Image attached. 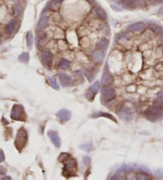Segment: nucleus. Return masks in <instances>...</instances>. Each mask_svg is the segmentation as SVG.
<instances>
[{"label": "nucleus", "instance_id": "obj_1", "mask_svg": "<svg viewBox=\"0 0 163 180\" xmlns=\"http://www.w3.org/2000/svg\"><path fill=\"white\" fill-rule=\"evenodd\" d=\"M163 114V108L157 106H153L148 108L145 112L146 117L151 121H157Z\"/></svg>", "mask_w": 163, "mask_h": 180}, {"label": "nucleus", "instance_id": "obj_2", "mask_svg": "<svg viewBox=\"0 0 163 180\" xmlns=\"http://www.w3.org/2000/svg\"><path fill=\"white\" fill-rule=\"evenodd\" d=\"M27 141V133L24 128H21L17 133L16 138H15V145L16 148L21 151L23 148L25 147Z\"/></svg>", "mask_w": 163, "mask_h": 180}, {"label": "nucleus", "instance_id": "obj_3", "mask_svg": "<svg viewBox=\"0 0 163 180\" xmlns=\"http://www.w3.org/2000/svg\"><path fill=\"white\" fill-rule=\"evenodd\" d=\"M118 114L124 121H130L134 117V110L130 106L123 105L118 110Z\"/></svg>", "mask_w": 163, "mask_h": 180}, {"label": "nucleus", "instance_id": "obj_4", "mask_svg": "<svg viewBox=\"0 0 163 180\" xmlns=\"http://www.w3.org/2000/svg\"><path fill=\"white\" fill-rule=\"evenodd\" d=\"M10 117L15 121H26V115L24 108L22 105H15L11 110Z\"/></svg>", "mask_w": 163, "mask_h": 180}, {"label": "nucleus", "instance_id": "obj_5", "mask_svg": "<svg viewBox=\"0 0 163 180\" xmlns=\"http://www.w3.org/2000/svg\"><path fill=\"white\" fill-rule=\"evenodd\" d=\"M77 161L73 159L68 160L64 163V168L63 171V175L65 177H71L74 175V172L77 170Z\"/></svg>", "mask_w": 163, "mask_h": 180}, {"label": "nucleus", "instance_id": "obj_6", "mask_svg": "<svg viewBox=\"0 0 163 180\" xmlns=\"http://www.w3.org/2000/svg\"><path fill=\"white\" fill-rule=\"evenodd\" d=\"M116 98V90L111 87H104L101 90V99L104 102H110Z\"/></svg>", "mask_w": 163, "mask_h": 180}, {"label": "nucleus", "instance_id": "obj_7", "mask_svg": "<svg viewBox=\"0 0 163 180\" xmlns=\"http://www.w3.org/2000/svg\"><path fill=\"white\" fill-rule=\"evenodd\" d=\"M40 57H41V62L46 67H50L51 65L52 59H53V55H52L51 52L48 51V50L41 51L40 53Z\"/></svg>", "mask_w": 163, "mask_h": 180}, {"label": "nucleus", "instance_id": "obj_8", "mask_svg": "<svg viewBox=\"0 0 163 180\" xmlns=\"http://www.w3.org/2000/svg\"><path fill=\"white\" fill-rule=\"evenodd\" d=\"M99 89V83L98 82H95V83H93L90 88L88 90V92L86 94V98L89 101H92L94 97L96 95Z\"/></svg>", "mask_w": 163, "mask_h": 180}, {"label": "nucleus", "instance_id": "obj_9", "mask_svg": "<svg viewBox=\"0 0 163 180\" xmlns=\"http://www.w3.org/2000/svg\"><path fill=\"white\" fill-rule=\"evenodd\" d=\"M57 117L59 118V120H60L62 123L67 122V121H68L70 120L71 113L70 111H68V110L62 109V110L58 111V113L57 114Z\"/></svg>", "mask_w": 163, "mask_h": 180}, {"label": "nucleus", "instance_id": "obj_10", "mask_svg": "<svg viewBox=\"0 0 163 180\" xmlns=\"http://www.w3.org/2000/svg\"><path fill=\"white\" fill-rule=\"evenodd\" d=\"M58 78H59L61 83L63 87H70L73 83L72 78L69 76L66 75V74L60 73L58 75Z\"/></svg>", "mask_w": 163, "mask_h": 180}, {"label": "nucleus", "instance_id": "obj_11", "mask_svg": "<svg viewBox=\"0 0 163 180\" xmlns=\"http://www.w3.org/2000/svg\"><path fill=\"white\" fill-rule=\"evenodd\" d=\"M48 137H50V139L54 143V146L56 148H60L61 146V139L57 133L54 131H49L47 133Z\"/></svg>", "mask_w": 163, "mask_h": 180}, {"label": "nucleus", "instance_id": "obj_12", "mask_svg": "<svg viewBox=\"0 0 163 180\" xmlns=\"http://www.w3.org/2000/svg\"><path fill=\"white\" fill-rule=\"evenodd\" d=\"M120 5L124 8L128 10H133L138 6L137 5V0H121Z\"/></svg>", "mask_w": 163, "mask_h": 180}, {"label": "nucleus", "instance_id": "obj_13", "mask_svg": "<svg viewBox=\"0 0 163 180\" xmlns=\"http://www.w3.org/2000/svg\"><path fill=\"white\" fill-rule=\"evenodd\" d=\"M92 58L94 59V61L95 63H100L103 62V59H104V56H105V53L103 50L102 49H99V50H96L92 53Z\"/></svg>", "mask_w": 163, "mask_h": 180}, {"label": "nucleus", "instance_id": "obj_14", "mask_svg": "<svg viewBox=\"0 0 163 180\" xmlns=\"http://www.w3.org/2000/svg\"><path fill=\"white\" fill-rule=\"evenodd\" d=\"M145 29V24L143 22H136L130 25L127 27V29L130 32H136V31H142Z\"/></svg>", "mask_w": 163, "mask_h": 180}, {"label": "nucleus", "instance_id": "obj_15", "mask_svg": "<svg viewBox=\"0 0 163 180\" xmlns=\"http://www.w3.org/2000/svg\"><path fill=\"white\" fill-rule=\"evenodd\" d=\"M112 82V76L108 72H104L102 76L101 83L103 85L106 86L107 84L111 83Z\"/></svg>", "mask_w": 163, "mask_h": 180}, {"label": "nucleus", "instance_id": "obj_16", "mask_svg": "<svg viewBox=\"0 0 163 180\" xmlns=\"http://www.w3.org/2000/svg\"><path fill=\"white\" fill-rule=\"evenodd\" d=\"M17 24H18V22H17L16 19H12L10 21V22L7 24L6 25V29H7V32H8L10 34H12L15 31V29H16Z\"/></svg>", "mask_w": 163, "mask_h": 180}, {"label": "nucleus", "instance_id": "obj_17", "mask_svg": "<svg viewBox=\"0 0 163 180\" xmlns=\"http://www.w3.org/2000/svg\"><path fill=\"white\" fill-rule=\"evenodd\" d=\"M48 24V19L46 15H42L40 19L39 22L37 23V28L39 29H45Z\"/></svg>", "mask_w": 163, "mask_h": 180}, {"label": "nucleus", "instance_id": "obj_18", "mask_svg": "<svg viewBox=\"0 0 163 180\" xmlns=\"http://www.w3.org/2000/svg\"><path fill=\"white\" fill-rule=\"evenodd\" d=\"M23 6L20 3H16V4L14 5L13 6V12H14V15L16 17H19L22 15L23 14Z\"/></svg>", "mask_w": 163, "mask_h": 180}, {"label": "nucleus", "instance_id": "obj_19", "mask_svg": "<svg viewBox=\"0 0 163 180\" xmlns=\"http://www.w3.org/2000/svg\"><path fill=\"white\" fill-rule=\"evenodd\" d=\"M69 65H70V62L68 61V59H64V58L61 59L60 60H59V63H58V68L62 70L68 68Z\"/></svg>", "mask_w": 163, "mask_h": 180}, {"label": "nucleus", "instance_id": "obj_20", "mask_svg": "<svg viewBox=\"0 0 163 180\" xmlns=\"http://www.w3.org/2000/svg\"><path fill=\"white\" fill-rule=\"evenodd\" d=\"M107 45H108V41H107L106 38H103L100 41L97 43L96 46L98 49H102V50H104L107 48Z\"/></svg>", "mask_w": 163, "mask_h": 180}, {"label": "nucleus", "instance_id": "obj_21", "mask_svg": "<svg viewBox=\"0 0 163 180\" xmlns=\"http://www.w3.org/2000/svg\"><path fill=\"white\" fill-rule=\"evenodd\" d=\"M95 10H96L97 16L99 17V19H102V20H106V19H107V15H106L105 11H104L101 7L97 6L96 8H95Z\"/></svg>", "mask_w": 163, "mask_h": 180}, {"label": "nucleus", "instance_id": "obj_22", "mask_svg": "<svg viewBox=\"0 0 163 180\" xmlns=\"http://www.w3.org/2000/svg\"><path fill=\"white\" fill-rule=\"evenodd\" d=\"M150 27L151 28V29H153L156 33H160L161 35L163 34V28L160 26V25H158L154 24V23H151L150 24Z\"/></svg>", "mask_w": 163, "mask_h": 180}, {"label": "nucleus", "instance_id": "obj_23", "mask_svg": "<svg viewBox=\"0 0 163 180\" xmlns=\"http://www.w3.org/2000/svg\"><path fill=\"white\" fill-rule=\"evenodd\" d=\"M85 75H86L88 80L91 82L92 80H93V78H94V76H95V71H94V68H88V69L86 71V72H85Z\"/></svg>", "mask_w": 163, "mask_h": 180}, {"label": "nucleus", "instance_id": "obj_24", "mask_svg": "<svg viewBox=\"0 0 163 180\" xmlns=\"http://www.w3.org/2000/svg\"><path fill=\"white\" fill-rule=\"evenodd\" d=\"M71 158V156L69 155L68 153H66V152H62L60 156H59V157H58V160L60 162H61V163H65L66 161H68L69 159Z\"/></svg>", "mask_w": 163, "mask_h": 180}, {"label": "nucleus", "instance_id": "obj_25", "mask_svg": "<svg viewBox=\"0 0 163 180\" xmlns=\"http://www.w3.org/2000/svg\"><path fill=\"white\" fill-rule=\"evenodd\" d=\"M93 117H108V118H111L112 120V121H116V119L114 118V117L112 116V115L109 114L108 113H104V112H98L96 113V114H95L93 115Z\"/></svg>", "mask_w": 163, "mask_h": 180}, {"label": "nucleus", "instance_id": "obj_26", "mask_svg": "<svg viewBox=\"0 0 163 180\" xmlns=\"http://www.w3.org/2000/svg\"><path fill=\"white\" fill-rule=\"evenodd\" d=\"M46 37H47V35H46V33H41L39 35H37V45H43L45 43Z\"/></svg>", "mask_w": 163, "mask_h": 180}, {"label": "nucleus", "instance_id": "obj_27", "mask_svg": "<svg viewBox=\"0 0 163 180\" xmlns=\"http://www.w3.org/2000/svg\"><path fill=\"white\" fill-rule=\"evenodd\" d=\"M33 34L31 32H28L26 35V42H27V47L29 49H31L33 46Z\"/></svg>", "mask_w": 163, "mask_h": 180}, {"label": "nucleus", "instance_id": "obj_28", "mask_svg": "<svg viewBox=\"0 0 163 180\" xmlns=\"http://www.w3.org/2000/svg\"><path fill=\"white\" fill-rule=\"evenodd\" d=\"M29 59V53H23V54H21L19 57V60L23 63H28Z\"/></svg>", "mask_w": 163, "mask_h": 180}, {"label": "nucleus", "instance_id": "obj_29", "mask_svg": "<svg viewBox=\"0 0 163 180\" xmlns=\"http://www.w3.org/2000/svg\"><path fill=\"white\" fill-rule=\"evenodd\" d=\"M49 83H50L52 87L54 88L55 90H59V86L57 83L55 77H49Z\"/></svg>", "mask_w": 163, "mask_h": 180}, {"label": "nucleus", "instance_id": "obj_30", "mask_svg": "<svg viewBox=\"0 0 163 180\" xmlns=\"http://www.w3.org/2000/svg\"><path fill=\"white\" fill-rule=\"evenodd\" d=\"M80 148L83 149L84 151H86L87 152H89V151H92L93 147L91 144H83V145L80 146Z\"/></svg>", "mask_w": 163, "mask_h": 180}, {"label": "nucleus", "instance_id": "obj_31", "mask_svg": "<svg viewBox=\"0 0 163 180\" xmlns=\"http://www.w3.org/2000/svg\"><path fill=\"white\" fill-rule=\"evenodd\" d=\"M154 102H156V103H159V104H162L163 103V91H161V92H160L158 94L157 97H156V98H155Z\"/></svg>", "mask_w": 163, "mask_h": 180}, {"label": "nucleus", "instance_id": "obj_32", "mask_svg": "<svg viewBox=\"0 0 163 180\" xmlns=\"http://www.w3.org/2000/svg\"><path fill=\"white\" fill-rule=\"evenodd\" d=\"M127 37H128L127 33H119V34L117 35V39L119 40V41H122V40L127 39Z\"/></svg>", "mask_w": 163, "mask_h": 180}, {"label": "nucleus", "instance_id": "obj_33", "mask_svg": "<svg viewBox=\"0 0 163 180\" xmlns=\"http://www.w3.org/2000/svg\"><path fill=\"white\" fill-rule=\"evenodd\" d=\"M83 162H84V164L85 165H89L90 163H91V158L89 157V156H85V157L83 158Z\"/></svg>", "mask_w": 163, "mask_h": 180}, {"label": "nucleus", "instance_id": "obj_34", "mask_svg": "<svg viewBox=\"0 0 163 180\" xmlns=\"http://www.w3.org/2000/svg\"><path fill=\"white\" fill-rule=\"evenodd\" d=\"M137 5L141 8H143L146 6V2L145 0H137Z\"/></svg>", "mask_w": 163, "mask_h": 180}, {"label": "nucleus", "instance_id": "obj_35", "mask_svg": "<svg viewBox=\"0 0 163 180\" xmlns=\"http://www.w3.org/2000/svg\"><path fill=\"white\" fill-rule=\"evenodd\" d=\"M127 90L128 92H134V90H135V87L134 85H130V86L127 87Z\"/></svg>", "mask_w": 163, "mask_h": 180}, {"label": "nucleus", "instance_id": "obj_36", "mask_svg": "<svg viewBox=\"0 0 163 180\" xmlns=\"http://www.w3.org/2000/svg\"><path fill=\"white\" fill-rule=\"evenodd\" d=\"M151 3L152 4H159V3H161L163 2V0H149Z\"/></svg>", "mask_w": 163, "mask_h": 180}, {"label": "nucleus", "instance_id": "obj_37", "mask_svg": "<svg viewBox=\"0 0 163 180\" xmlns=\"http://www.w3.org/2000/svg\"><path fill=\"white\" fill-rule=\"evenodd\" d=\"M139 178H141V179H150V178L147 177V175H139Z\"/></svg>", "mask_w": 163, "mask_h": 180}, {"label": "nucleus", "instance_id": "obj_38", "mask_svg": "<svg viewBox=\"0 0 163 180\" xmlns=\"http://www.w3.org/2000/svg\"><path fill=\"white\" fill-rule=\"evenodd\" d=\"M3 160H4V154H3L2 150H1V159H0V162H3Z\"/></svg>", "mask_w": 163, "mask_h": 180}, {"label": "nucleus", "instance_id": "obj_39", "mask_svg": "<svg viewBox=\"0 0 163 180\" xmlns=\"http://www.w3.org/2000/svg\"><path fill=\"white\" fill-rule=\"evenodd\" d=\"M162 14H163V6H161V8L158 10V15H162Z\"/></svg>", "mask_w": 163, "mask_h": 180}, {"label": "nucleus", "instance_id": "obj_40", "mask_svg": "<svg viewBox=\"0 0 163 180\" xmlns=\"http://www.w3.org/2000/svg\"><path fill=\"white\" fill-rule=\"evenodd\" d=\"M62 1H63V0H54L53 2H54L55 4H59V3H61Z\"/></svg>", "mask_w": 163, "mask_h": 180}, {"label": "nucleus", "instance_id": "obj_41", "mask_svg": "<svg viewBox=\"0 0 163 180\" xmlns=\"http://www.w3.org/2000/svg\"><path fill=\"white\" fill-rule=\"evenodd\" d=\"M86 1L89 2H90V3H92V2H94V0H86Z\"/></svg>", "mask_w": 163, "mask_h": 180}, {"label": "nucleus", "instance_id": "obj_42", "mask_svg": "<svg viewBox=\"0 0 163 180\" xmlns=\"http://www.w3.org/2000/svg\"><path fill=\"white\" fill-rule=\"evenodd\" d=\"M161 42L163 44V34H162V36H161Z\"/></svg>", "mask_w": 163, "mask_h": 180}, {"label": "nucleus", "instance_id": "obj_43", "mask_svg": "<svg viewBox=\"0 0 163 180\" xmlns=\"http://www.w3.org/2000/svg\"><path fill=\"white\" fill-rule=\"evenodd\" d=\"M161 107H162V108H163V103H162V104H161Z\"/></svg>", "mask_w": 163, "mask_h": 180}, {"label": "nucleus", "instance_id": "obj_44", "mask_svg": "<svg viewBox=\"0 0 163 180\" xmlns=\"http://www.w3.org/2000/svg\"><path fill=\"white\" fill-rule=\"evenodd\" d=\"M162 53H163V52H162Z\"/></svg>", "mask_w": 163, "mask_h": 180}]
</instances>
